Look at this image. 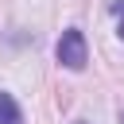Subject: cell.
I'll use <instances>...</instances> for the list:
<instances>
[{
  "label": "cell",
  "instance_id": "7a4b0ae2",
  "mask_svg": "<svg viewBox=\"0 0 124 124\" xmlns=\"http://www.w3.org/2000/svg\"><path fill=\"white\" fill-rule=\"evenodd\" d=\"M0 124H23V112L8 93H0Z\"/></svg>",
  "mask_w": 124,
  "mask_h": 124
},
{
  "label": "cell",
  "instance_id": "277c9868",
  "mask_svg": "<svg viewBox=\"0 0 124 124\" xmlns=\"http://www.w3.org/2000/svg\"><path fill=\"white\" fill-rule=\"evenodd\" d=\"M120 124H124V112H120Z\"/></svg>",
  "mask_w": 124,
  "mask_h": 124
},
{
  "label": "cell",
  "instance_id": "3957f363",
  "mask_svg": "<svg viewBox=\"0 0 124 124\" xmlns=\"http://www.w3.org/2000/svg\"><path fill=\"white\" fill-rule=\"evenodd\" d=\"M120 39H124V23H120Z\"/></svg>",
  "mask_w": 124,
  "mask_h": 124
},
{
  "label": "cell",
  "instance_id": "6da1fadb",
  "mask_svg": "<svg viewBox=\"0 0 124 124\" xmlns=\"http://www.w3.org/2000/svg\"><path fill=\"white\" fill-rule=\"evenodd\" d=\"M58 62L66 66V70H81L85 62H89V54H85V35L78 31V27H70V31H62V39H58Z\"/></svg>",
  "mask_w": 124,
  "mask_h": 124
}]
</instances>
